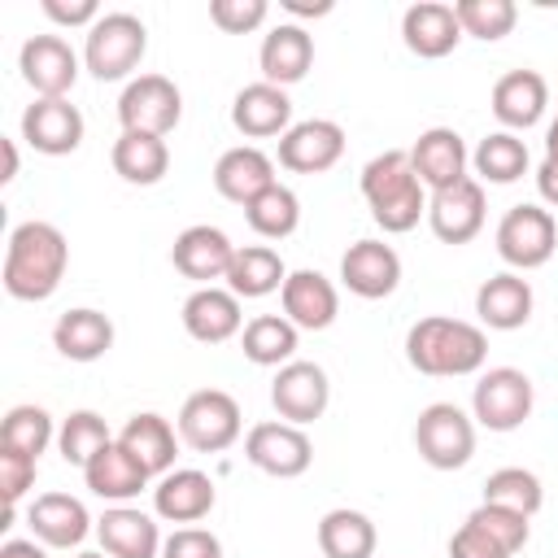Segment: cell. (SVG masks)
I'll return each instance as SVG.
<instances>
[{"instance_id":"cell-39","label":"cell","mask_w":558,"mask_h":558,"mask_svg":"<svg viewBox=\"0 0 558 558\" xmlns=\"http://www.w3.org/2000/svg\"><path fill=\"white\" fill-rule=\"evenodd\" d=\"M484 501L532 519V514L541 510V501H545V488H541V480H536L532 471H523V466H501V471H493V475L484 480Z\"/></svg>"},{"instance_id":"cell-37","label":"cell","mask_w":558,"mask_h":558,"mask_svg":"<svg viewBox=\"0 0 558 558\" xmlns=\"http://www.w3.org/2000/svg\"><path fill=\"white\" fill-rule=\"evenodd\" d=\"M244 218H248V227H253L262 240H283V235H292L296 222H301V201H296L292 187L270 183L262 196H253V201L244 205Z\"/></svg>"},{"instance_id":"cell-4","label":"cell","mask_w":558,"mask_h":558,"mask_svg":"<svg viewBox=\"0 0 558 558\" xmlns=\"http://www.w3.org/2000/svg\"><path fill=\"white\" fill-rule=\"evenodd\" d=\"M144 48H148V31L135 13H100V22L87 31L83 65L100 83H113V78H126L144 61Z\"/></svg>"},{"instance_id":"cell-22","label":"cell","mask_w":558,"mask_h":558,"mask_svg":"<svg viewBox=\"0 0 558 558\" xmlns=\"http://www.w3.org/2000/svg\"><path fill=\"white\" fill-rule=\"evenodd\" d=\"M257 65H262V83H275V87L301 83L310 74V65H314V35L305 26H296V22H279L262 39Z\"/></svg>"},{"instance_id":"cell-54","label":"cell","mask_w":558,"mask_h":558,"mask_svg":"<svg viewBox=\"0 0 558 558\" xmlns=\"http://www.w3.org/2000/svg\"><path fill=\"white\" fill-rule=\"evenodd\" d=\"M78 558H105V554H78Z\"/></svg>"},{"instance_id":"cell-53","label":"cell","mask_w":558,"mask_h":558,"mask_svg":"<svg viewBox=\"0 0 558 558\" xmlns=\"http://www.w3.org/2000/svg\"><path fill=\"white\" fill-rule=\"evenodd\" d=\"M545 157H558V118H554L549 131H545Z\"/></svg>"},{"instance_id":"cell-46","label":"cell","mask_w":558,"mask_h":558,"mask_svg":"<svg viewBox=\"0 0 558 558\" xmlns=\"http://www.w3.org/2000/svg\"><path fill=\"white\" fill-rule=\"evenodd\" d=\"M35 462H39V458H31V453H17V449H4V445H0V493H4V501H9V506H17V501H22V493L35 484Z\"/></svg>"},{"instance_id":"cell-51","label":"cell","mask_w":558,"mask_h":558,"mask_svg":"<svg viewBox=\"0 0 558 558\" xmlns=\"http://www.w3.org/2000/svg\"><path fill=\"white\" fill-rule=\"evenodd\" d=\"M283 9H288V13H301V17H310V13H314V17H323V13H331V4H327V0H318V4H301V0H283Z\"/></svg>"},{"instance_id":"cell-9","label":"cell","mask_w":558,"mask_h":558,"mask_svg":"<svg viewBox=\"0 0 558 558\" xmlns=\"http://www.w3.org/2000/svg\"><path fill=\"white\" fill-rule=\"evenodd\" d=\"M179 118H183V96H179V87L166 74H140L118 96L122 131H148V135L166 140V131H174Z\"/></svg>"},{"instance_id":"cell-8","label":"cell","mask_w":558,"mask_h":558,"mask_svg":"<svg viewBox=\"0 0 558 558\" xmlns=\"http://www.w3.org/2000/svg\"><path fill=\"white\" fill-rule=\"evenodd\" d=\"M532 379L514 366H493L480 375L475 392H471V410H475V423L488 427V432H514L527 414H532Z\"/></svg>"},{"instance_id":"cell-25","label":"cell","mask_w":558,"mask_h":558,"mask_svg":"<svg viewBox=\"0 0 558 558\" xmlns=\"http://www.w3.org/2000/svg\"><path fill=\"white\" fill-rule=\"evenodd\" d=\"M183 327L192 340L201 344H222L231 340L240 327H244V314H240V296L231 288H196L187 301H183Z\"/></svg>"},{"instance_id":"cell-15","label":"cell","mask_w":558,"mask_h":558,"mask_svg":"<svg viewBox=\"0 0 558 558\" xmlns=\"http://www.w3.org/2000/svg\"><path fill=\"white\" fill-rule=\"evenodd\" d=\"M170 262L183 279H196V283L214 288V279H227V270L235 262V244L227 240V231H218L209 222H196V227L179 231V240L170 248Z\"/></svg>"},{"instance_id":"cell-49","label":"cell","mask_w":558,"mask_h":558,"mask_svg":"<svg viewBox=\"0 0 558 558\" xmlns=\"http://www.w3.org/2000/svg\"><path fill=\"white\" fill-rule=\"evenodd\" d=\"M536 187H541V196H545L549 205H558V157H545V161L536 166Z\"/></svg>"},{"instance_id":"cell-16","label":"cell","mask_w":558,"mask_h":558,"mask_svg":"<svg viewBox=\"0 0 558 558\" xmlns=\"http://www.w3.org/2000/svg\"><path fill=\"white\" fill-rule=\"evenodd\" d=\"M340 279L353 296L362 301H379L388 292H397L401 283V257L392 244L384 240H357L349 244V253L340 257Z\"/></svg>"},{"instance_id":"cell-12","label":"cell","mask_w":558,"mask_h":558,"mask_svg":"<svg viewBox=\"0 0 558 558\" xmlns=\"http://www.w3.org/2000/svg\"><path fill=\"white\" fill-rule=\"evenodd\" d=\"M327 401H331V384H327V371L318 362L292 357L288 366H279V375L270 384V405L279 410L283 423L305 427L327 410Z\"/></svg>"},{"instance_id":"cell-13","label":"cell","mask_w":558,"mask_h":558,"mask_svg":"<svg viewBox=\"0 0 558 558\" xmlns=\"http://www.w3.org/2000/svg\"><path fill=\"white\" fill-rule=\"evenodd\" d=\"M344 153V131L331 118H305L292 122L288 135H279V166L292 174H323L340 161Z\"/></svg>"},{"instance_id":"cell-28","label":"cell","mask_w":558,"mask_h":558,"mask_svg":"<svg viewBox=\"0 0 558 558\" xmlns=\"http://www.w3.org/2000/svg\"><path fill=\"white\" fill-rule=\"evenodd\" d=\"M475 314L493 331L523 327L532 318V283L523 275H514V270H501V275L484 279L480 292H475Z\"/></svg>"},{"instance_id":"cell-11","label":"cell","mask_w":558,"mask_h":558,"mask_svg":"<svg viewBox=\"0 0 558 558\" xmlns=\"http://www.w3.org/2000/svg\"><path fill=\"white\" fill-rule=\"evenodd\" d=\"M17 70L39 100H61L78 78V52L61 35H31L17 52Z\"/></svg>"},{"instance_id":"cell-41","label":"cell","mask_w":558,"mask_h":558,"mask_svg":"<svg viewBox=\"0 0 558 558\" xmlns=\"http://www.w3.org/2000/svg\"><path fill=\"white\" fill-rule=\"evenodd\" d=\"M0 445L39 458L52 445V414L44 405H13L0 423Z\"/></svg>"},{"instance_id":"cell-5","label":"cell","mask_w":558,"mask_h":558,"mask_svg":"<svg viewBox=\"0 0 558 558\" xmlns=\"http://www.w3.org/2000/svg\"><path fill=\"white\" fill-rule=\"evenodd\" d=\"M418 458L436 471H458L475 453V418H466L453 401H432L414 423Z\"/></svg>"},{"instance_id":"cell-20","label":"cell","mask_w":558,"mask_h":558,"mask_svg":"<svg viewBox=\"0 0 558 558\" xmlns=\"http://www.w3.org/2000/svg\"><path fill=\"white\" fill-rule=\"evenodd\" d=\"M26 523H31L35 541L48 545V549H74L92 532L87 506L78 497H70V493H44V497H35L31 510H26Z\"/></svg>"},{"instance_id":"cell-27","label":"cell","mask_w":558,"mask_h":558,"mask_svg":"<svg viewBox=\"0 0 558 558\" xmlns=\"http://www.w3.org/2000/svg\"><path fill=\"white\" fill-rule=\"evenodd\" d=\"M270 183H279V179H275V161H270L262 148H253V144L227 148V153L218 157V166H214V187H218V196H227V201H235V205H248V201L262 196Z\"/></svg>"},{"instance_id":"cell-47","label":"cell","mask_w":558,"mask_h":558,"mask_svg":"<svg viewBox=\"0 0 558 558\" xmlns=\"http://www.w3.org/2000/svg\"><path fill=\"white\" fill-rule=\"evenodd\" d=\"M161 558H222V545L205 527H179L161 541Z\"/></svg>"},{"instance_id":"cell-43","label":"cell","mask_w":558,"mask_h":558,"mask_svg":"<svg viewBox=\"0 0 558 558\" xmlns=\"http://www.w3.org/2000/svg\"><path fill=\"white\" fill-rule=\"evenodd\" d=\"M266 0H209V22L227 35H248L266 22Z\"/></svg>"},{"instance_id":"cell-40","label":"cell","mask_w":558,"mask_h":558,"mask_svg":"<svg viewBox=\"0 0 558 558\" xmlns=\"http://www.w3.org/2000/svg\"><path fill=\"white\" fill-rule=\"evenodd\" d=\"M105 445H113V436H109V423H105L96 410H74V414L61 423V432H57V449H61V458L74 462V466H87Z\"/></svg>"},{"instance_id":"cell-23","label":"cell","mask_w":558,"mask_h":558,"mask_svg":"<svg viewBox=\"0 0 558 558\" xmlns=\"http://www.w3.org/2000/svg\"><path fill=\"white\" fill-rule=\"evenodd\" d=\"M231 122L240 135L248 140H266V135H288L292 126V100L283 87L275 83H248L235 92L231 100Z\"/></svg>"},{"instance_id":"cell-18","label":"cell","mask_w":558,"mask_h":558,"mask_svg":"<svg viewBox=\"0 0 558 558\" xmlns=\"http://www.w3.org/2000/svg\"><path fill=\"white\" fill-rule=\"evenodd\" d=\"M410 166L423 187H453L458 179H466V144L453 126H427L410 148Z\"/></svg>"},{"instance_id":"cell-32","label":"cell","mask_w":558,"mask_h":558,"mask_svg":"<svg viewBox=\"0 0 558 558\" xmlns=\"http://www.w3.org/2000/svg\"><path fill=\"white\" fill-rule=\"evenodd\" d=\"M52 344L70 362H96L113 349V323L100 310H65L52 327Z\"/></svg>"},{"instance_id":"cell-29","label":"cell","mask_w":558,"mask_h":558,"mask_svg":"<svg viewBox=\"0 0 558 558\" xmlns=\"http://www.w3.org/2000/svg\"><path fill=\"white\" fill-rule=\"evenodd\" d=\"M545 105H549V87L536 70H510L493 83V113L510 131H527L532 122H541Z\"/></svg>"},{"instance_id":"cell-52","label":"cell","mask_w":558,"mask_h":558,"mask_svg":"<svg viewBox=\"0 0 558 558\" xmlns=\"http://www.w3.org/2000/svg\"><path fill=\"white\" fill-rule=\"evenodd\" d=\"M13 174H17V148H13V140H4V174H0V179L9 183Z\"/></svg>"},{"instance_id":"cell-21","label":"cell","mask_w":558,"mask_h":558,"mask_svg":"<svg viewBox=\"0 0 558 558\" xmlns=\"http://www.w3.org/2000/svg\"><path fill=\"white\" fill-rule=\"evenodd\" d=\"M401 39H405V48L414 57H427V61L449 57L458 48V39H462V26H458L453 4H440V0L410 4L405 17H401Z\"/></svg>"},{"instance_id":"cell-6","label":"cell","mask_w":558,"mask_h":558,"mask_svg":"<svg viewBox=\"0 0 558 558\" xmlns=\"http://www.w3.org/2000/svg\"><path fill=\"white\" fill-rule=\"evenodd\" d=\"M179 440L196 453H222L240 440V405L222 388H201L179 410Z\"/></svg>"},{"instance_id":"cell-10","label":"cell","mask_w":558,"mask_h":558,"mask_svg":"<svg viewBox=\"0 0 558 558\" xmlns=\"http://www.w3.org/2000/svg\"><path fill=\"white\" fill-rule=\"evenodd\" d=\"M244 458L275 480H296L310 471L314 445L296 423H257L244 440Z\"/></svg>"},{"instance_id":"cell-42","label":"cell","mask_w":558,"mask_h":558,"mask_svg":"<svg viewBox=\"0 0 558 558\" xmlns=\"http://www.w3.org/2000/svg\"><path fill=\"white\" fill-rule=\"evenodd\" d=\"M453 13H458L462 35H475V39H484V44L510 35L514 22H519L514 0H458Z\"/></svg>"},{"instance_id":"cell-24","label":"cell","mask_w":558,"mask_h":558,"mask_svg":"<svg viewBox=\"0 0 558 558\" xmlns=\"http://www.w3.org/2000/svg\"><path fill=\"white\" fill-rule=\"evenodd\" d=\"M96 536L109 558H161V532L135 506H109L96 519Z\"/></svg>"},{"instance_id":"cell-1","label":"cell","mask_w":558,"mask_h":558,"mask_svg":"<svg viewBox=\"0 0 558 558\" xmlns=\"http://www.w3.org/2000/svg\"><path fill=\"white\" fill-rule=\"evenodd\" d=\"M65 262H70L65 235L52 222L31 218V222L13 227V235H9V248H4V292L17 296V301H48L61 288Z\"/></svg>"},{"instance_id":"cell-33","label":"cell","mask_w":558,"mask_h":558,"mask_svg":"<svg viewBox=\"0 0 558 558\" xmlns=\"http://www.w3.org/2000/svg\"><path fill=\"white\" fill-rule=\"evenodd\" d=\"M113 170L126 179V183H140V187H148V183H161L166 179V170H170V148H166V140L161 135H148V131H122L118 140H113Z\"/></svg>"},{"instance_id":"cell-31","label":"cell","mask_w":558,"mask_h":558,"mask_svg":"<svg viewBox=\"0 0 558 558\" xmlns=\"http://www.w3.org/2000/svg\"><path fill=\"white\" fill-rule=\"evenodd\" d=\"M118 445H122L148 475H166V471L174 466V449H179L174 427H170L161 414H153V410L131 414L126 427L118 432Z\"/></svg>"},{"instance_id":"cell-36","label":"cell","mask_w":558,"mask_h":558,"mask_svg":"<svg viewBox=\"0 0 558 558\" xmlns=\"http://www.w3.org/2000/svg\"><path fill=\"white\" fill-rule=\"evenodd\" d=\"M296 331L283 314H257L244 323V336H240V349L253 366H288L292 353H296Z\"/></svg>"},{"instance_id":"cell-19","label":"cell","mask_w":558,"mask_h":558,"mask_svg":"<svg viewBox=\"0 0 558 558\" xmlns=\"http://www.w3.org/2000/svg\"><path fill=\"white\" fill-rule=\"evenodd\" d=\"M279 301H283V318L292 327H305V331H323L336 323V310H340V296H336V283L318 270H292L279 288Z\"/></svg>"},{"instance_id":"cell-38","label":"cell","mask_w":558,"mask_h":558,"mask_svg":"<svg viewBox=\"0 0 558 558\" xmlns=\"http://www.w3.org/2000/svg\"><path fill=\"white\" fill-rule=\"evenodd\" d=\"M471 161H475L480 179H488V183H514L527 170V144L514 131H493V135L480 140V148H475Z\"/></svg>"},{"instance_id":"cell-35","label":"cell","mask_w":558,"mask_h":558,"mask_svg":"<svg viewBox=\"0 0 558 558\" xmlns=\"http://www.w3.org/2000/svg\"><path fill=\"white\" fill-rule=\"evenodd\" d=\"M288 270H283V257L270 248V244H244L235 248V262L227 270V288L235 296H270L275 288H283Z\"/></svg>"},{"instance_id":"cell-48","label":"cell","mask_w":558,"mask_h":558,"mask_svg":"<svg viewBox=\"0 0 558 558\" xmlns=\"http://www.w3.org/2000/svg\"><path fill=\"white\" fill-rule=\"evenodd\" d=\"M44 13L61 26H87V31L100 22L96 0H44Z\"/></svg>"},{"instance_id":"cell-7","label":"cell","mask_w":558,"mask_h":558,"mask_svg":"<svg viewBox=\"0 0 558 558\" xmlns=\"http://www.w3.org/2000/svg\"><path fill=\"white\" fill-rule=\"evenodd\" d=\"M558 248V222L541 205H514L497 222V253L514 270H536Z\"/></svg>"},{"instance_id":"cell-50","label":"cell","mask_w":558,"mask_h":558,"mask_svg":"<svg viewBox=\"0 0 558 558\" xmlns=\"http://www.w3.org/2000/svg\"><path fill=\"white\" fill-rule=\"evenodd\" d=\"M0 558H48V554H44V545H35V541H17V536H13V541L0 545Z\"/></svg>"},{"instance_id":"cell-45","label":"cell","mask_w":558,"mask_h":558,"mask_svg":"<svg viewBox=\"0 0 558 558\" xmlns=\"http://www.w3.org/2000/svg\"><path fill=\"white\" fill-rule=\"evenodd\" d=\"M449 558H514L493 532H484L471 514H466V523L449 536Z\"/></svg>"},{"instance_id":"cell-30","label":"cell","mask_w":558,"mask_h":558,"mask_svg":"<svg viewBox=\"0 0 558 558\" xmlns=\"http://www.w3.org/2000/svg\"><path fill=\"white\" fill-rule=\"evenodd\" d=\"M83 480H87V488L100 497V501H113V506H126L131 497H140L144 493V484L153 480L118 440L113 445H105L87 466H83Z\"/></svg>"},{"instance_id":"cell-44","label":"cell","mask_w":558,"mask_h":558,"mask_svg":"<svg viewBox=\"0 0 558 558\" xmlns=\"http://www.w3.org/2000/svg\"><path fill=\"white\" fill-rule=\"evenodd\" d=\"M471 519H475L484 532H493L510 554H519V549L527 545V519H523V514H514V510H501V506L480 501V506L471 510Z\"/></svg>"},{"instance_id":"cell-26","label":"cell","mask_w":558,"mask_h":558,"mask_svg":"<svg viewBox=\"0 0 558 558\" xmlns=\"http://www.w3.org/2000/svg\"><path fill=\"white\" fill-rule=\"evenodd\" d=\"M218 493H214V480L205 471H192V466H179V471H166L161 484L153 488V510L170 523H196L214 510Z\"/></svg>"},{"instance_id":"cell-3","label":"cell","mask_w":558,"mask_h":558,"mask_svg":"<svg viewBox=\"0 0 558 558\" xmlns=\"http://www.w3.org/2000/svg\"><path fill=\"white\" fill-rule=\"evenodd\" d=\"M362 196L371 205V218L388 235H401V231L418 227V218L427 214L423 183L410 166V153H401V148H388V153H379L362 166Z\"/></svg>"},{"instance_id":"cell-2","label":"cell","mask_w":558,"mask_h":558,"mask_svg":"<svg viewBox=\"0 0 558 558\" xmlns=\"http://www.w3.org/2000/svg\"><path fill=\"white\" fill-rule=\"evenodd\" d=\"M405 357L418 375H475L488 357V340L475 323L432 314L410 327Z\"/></svg>"},{"instance_id":"cell-34","label":"cell","mask_w":558,"mask_h":558,"mask_svg":"<svg viewBox=\"0 0 558 558\" xmlns=\"http://www.w3.org/2000/svg\"><path fill=\"white\" fill-rule=\"evenodd\" d=\"M375 523L362 510H327L318 519V549L323 558H371L375 554Z\"/></svg>"},{"instance_id":"cell-17","label":"cell","mask_w":558,"mask_h":558,"mask_svg":"<svg viewBox=\"0 0 558 558\" xmlns=\"http://www.w3.org/2000/svg\"><path fill=\"white\" fill-rule=\"evenodd\" d=\"M22 140L35 153L48 157H65L83 144V113L61 96V100H35L22 113Z\"/></svg>"},{"instance_id":"cell-14","label":"cell","mask_w":558,"mask_h":558,"mask_svg":"<svg viewBox=\"0 0 558 558\" xmlns=\"http://www.w3.org/2000/svg\"><path fill=\"white\" fill-rule=\"evenodd\" d=\"M427 222H432V235L445 240V244H466L480 235L484 227V187L480 179H458L453 187H440L427 196Z\"/></svg>"}]
</instances>
